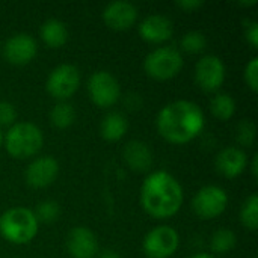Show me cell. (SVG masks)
Instances as JSON below:
<instances>
[{
	"label": "cell",
	"instance_id": "cell-1",
	"mask_svg": "<svg viewBox=\"0 0 258 258\" xmlns=\"http://www.w3.org/2000/svg\"><path fill=\"white\" fill-rule=\"evenodd\" d=\"M204 124L206 118L201 107L187 100L172 101L157 115L160 136L174 145H184L194 141L203 132Z\"/></svg>",
	"mask_w": 258,
	"mask_h": 258
},
{
	"label": "cell",
	"instance_id": "cell-2",
	"mask_svg": "<svg viewBox=\"0 0 258 258\" xmlns=\"http://www.w3.org/2000/svg\"><path fill=\"white\" fill-rule=\"evenodd\" d=\"M141 204L154 219H169L181 209V184L166 171L151 172L142 184Z\"/></svg>",
	"mask_w": 258,
	"mask_h": 258
},
{
	"label": "cell",
	"instance_id": "cell-3",
	"mask_svg": "<svg viewBox=\"0 0 258 258\" xmlns=\"http://www.w3.org/2000/svg\"><path fill=\"white\" fill-rule=\"evenodd\" d=\"M39 222L35 213L24 207H14L0 216V236L14 245H26L38 234Z\"/></svg>",
	"mask_w": 258,
	"mask_h": 258
},
{
	"label": "cell",
	"instance_id": "cell-4",
	"mask_svg": "<svg viewBox=\"0 0 258 258\" xmlns=\"http://www.w3.org/2000/svg\"><path fill=\"white\" fill-rule=\"evenodd\" d=\"M5 148L15 159H29L36 156L44 145L41 128L32 122H15L5 135Z\"/></svg>",
	"mask_w": 258,
	"mask_h": 258
},
{
	"label": "cell",
	"instance_id": "cell-5",
	"mask_svg": "<svg viewBox=\"0 0 258 258\" xmlns=\"http://www.w3.org/2000/svg\"><path fill=\"white\" fill-rule=\"evenodd\" d=\"M183 56L180 50L172 45H165L153 50L144 60L145 73L154 80H171L183 68Z\"/></svg>",
	"mask_w": 258,
	"mask_h": 258
},
{
	"label": "cell",
	"instance_id": "cell-6",
	"mask_svg": "<svg viewBox=\"0 0 258 258\" xmlns=\"http://www.w3.org/2000/svg\"><path fill=\"white\" fill-rule=\"evenodd\" d=\"M80 86V71L71 63L57 65L47 77V92L59 101H67Z\"/></svg>",
	"mask_w": 258,
	"mask_h": 258
},
{
	"label": "cell",
	"instance_id": "cell-7",
	"mask_svg": "<svg viewBox=\"0 0 258 258\" xmlns=\"http://www.w3.org/2000/svg\"><path fill=\"white\" fill-rule=\"evenodd\" d=\"M228 206V195L219 186L201 187L192 200V209L200 219L209 221L221 216Z\"/></svg>",
	"mask_w": 258,
	"mask_h": 258
},
{
	"label": "cell",
	"instance_id": "cell-8",
	"mask_svg": "<svg viewBox=\"0 0 258 258\" xmlns=\"http://www.w3.org/2000/svg\"><path fill=\"white\" fill-rule=\"evenodd\" d=\"M178 233L168 225H160L147 233L144 239V252L148 258H169L178 249Z\"/></svg>",
	"mask_w": 258,
	"mask_h": 258
},
{
	"label": "cell",
	"instance_id": "cell-9",
	"mask_svg": "<svg viewBox=\"0 0 258 258\" xmlns=\"http://www.w3.org/2000/svg\"><path fill=\"white\" fill-rule=\"evenodd\" d=\"M88 92L95 106L107 109L119 100L121 88L109 71H95L88 80Z\"/></svg>",
	"mask_w": 258,
	"mask_h": 258
},
{
	"label": "cell",
	"instance_id": "cell-10",
	"mask_svg": "<svg viewBox=\"0 0 258 258\" xmlns=\"http://www.w3.org/2000/svg\"><path fill=\"white\" fill-rule=\"evenodd\" d=\"M195 82L206 92H216L225 82V63L219 56L206 54L195 65Z\"/></svg>",
	"mask_w": 258,
	"mask_h": 258
},
{
	"label": "cell",
	"instance_id": "cell-11",
	"mask_svg": "<svg viewBox=\"0 0 258 258\" xmlns=\"http://www.w3.org/2000/svg\"><path fill=\"white\" fill-rule=\"evenodd\" d=\"M59 174V163L50 156L36 157L24 172L26 183L33 189H44L54 183Z\"/></svg>",
	"mask_w": 258,
	"mask_h": 258
},
{
	"label": "cell",
	"instance_id": "cell-12",
	"mask_svg": "<svg viewBox=\"0 0 258 258\" xmlns=\"http://www.w3.org/2000/svg\"><path fill=\"white\" fill-rule=\"evenodd\" d=\"M38 51V44L33 36L27 33H17L11 36L3 47V56L11 65H27Z\"/></svg>",
	"mask_w": 258,
	"mask_h": 258
},
{
	"label": "cell",
	"instance_id": "cell-13",
	"mask_svg": "<svg viewBox=\"0 0 258 258\" xmlns=\"http://www.w3.org/2000/svg\"><path fill=\"white\" fill-rule=\"evenodd\" d=\"M67 249L73 258H94L98 254L95 234L86 227H74L67 236Z\"/></svg>",
	"mask_w": 258,
	"mask_h": 258
},
{
	"label": "cell",
	"instance_id": "cell-14",
	"mask_svg": "<svg viewBox=\"0 0 258 258\" xmlns=\"http://www.w3.org/2000/svg\"><path fill=\"white\" fill-rule=\"evenodd\" d=\"M103 20L113 30H127L138 20V8L124 0L109 3L103 11Z\"/></svg>",
	"mask_w": 258,
	"mask_h": 258
},
{
	"label": "cell",
	"instance_id": "cell-15",
	"mask_svg": "<svg viewBox=\"0 0 258 258\" xmlns=\"http://www.w3.org/2000/svg\"><path fill=\"white\" fill-rule=\"evenodd\" d=\"M139 35L151 44H162L174 35V23L165 15H150L139 24Z\"/></svg>",
	"mask_w": 258,
	"mask_h": 258
},
{
	"label": "cell",
	"instance_id": "cell-16",
	"mask_svg": "<svg viewBox=\"0 0 258 258\" xmlns=\"http://www.w3.org/2000/svg\"><path fill=\"white\" fill-rule=\"evenodd\" d=\"M248 165V157L243 150L237 147L224 148L216 157V169L227 178L239 177Z\"/></svg>",
	"mask_w": 258,
	"mask_h": 258
},
{
	"label": "cell",
	"instance_id": "cell-17",
	"mask_svg": "<svg viewBox=\"0 0 258 258\" xmlns=\"http://www.w3.org/2000/svg\"><path fill=\"white\" fill-rule=\"evenodd\" d=\"M122 156L128 168L136 172H147L153 165V153L142 141H130L124 147Z\"/></svg>",
	"mask_w": 258,
	"mask_h": 258
},
{
	"label": "cell",
	"instance_id": "cell-18",
	"mask_svg": "<svg viewBox=\"0 0 258 258\" xmlns=\"http://www.w3.org/2000/svg\"><path fill=\"white\" fill-rule=\"evenodd\" d=\"M39 33L44 44L51 48H60L68 41V29L65 23L57 18H50L44 21L39 29Z\"/></svg>",
	"mask_w": 258,
	"mask_h": 258
},
{
	"label": "cell",
	"instance_id": "cell-19",
	"mask_svg": "<svg viewBox=\"0 0 258 258\" xmlns=\"http://www.w3.org/2000/svg\"><path fill=\"white\" fill-rule=\"evenodd\" d=\"M127 128H128V122L122 113L109 112L101 121L100 133H101L103 139H106L109 142H116L125 136Z\"/></svg>",
	"mask_w": 258,
	"mask_h": 258
},
{
	"label": "cell",
	"instance_id": "cell-20",
	"mask_svg": "<svg viewBox=\"0 0 258 258\" xmlns=\"http://www.w3.org/2000/svg\"><path fill=\"white\" fill-rule=\"evenodd\" d=\"M210 112L221 121H228L236 113V101L227 92H218L210 101Z\"/></svg>",
	"mask_w": 258,
	"mask_h": 258
},
{
	"label": "cell",
	"instance_id": "cell-21",
	"mask_svg": "<svg viewBox=\"0 0 258 258\" xmlns=\"http://www.w3.org/2000/svg\"><path fill=\"white\" fill-rule=\"evenodd\" d=\"M76 119V110L68 101H57L50 110V122L56 128H68Z\"/></svg>",
	"mask_w": 258,
	"mask_h": 258
},
{
	"label": "cell",
	"instance_id": "cell-22",
	"mask_svg": "<svg viewBox=\"0 0 258 258\" xmlns=\"http://www.w3.org/2000/svg\"><path fill=\"white\" fill-rule=\"evenodd\" d=\"M236 242H237V237L231 230L221 228V230L215 231V234L212 236L210 246H212L213 252L225 254V252H230L236 246Z\"/></svg>",
	"mask_w": 258,
	"mask_h": 258
},
{
	"label": "cell",
	"instance_id": "cell-23",
	"mask_svg": "<svg viewBox=\"0 0 258 258\" xmlns=\"http://www.w3.org/2000/svg\"><path fill=\"white\" fill-rule=\"evenodd\" d=\"M240 221L243 227L251 231H255L258 227V195L252 194L242 206L240 210Z\"/></svg>",
	"mask_w": 258,
	"mask_h": 258
},
{
	"label": "cell",
	"instance_id": "cell-24",
	"mask_svg": "<svg viewBox=\"0 0 258 258\" xmlns=\"http://www.w3.org/2000/svg\"><path fill=\"white\" fill-rule=\"evenodd\" d=\"M180 47L186 53L198 54V53H203L206 50L207 39H206L204 33H201L198 30H190V32H187V33L183 35V38L180 41Z\"/></svg>",
	"mask_w": 258,
	"mask_h": 258
},
{
	"label": "cell",
	"instance_id": "cell-25",
	"mask_svg": "<svg viewBox=\"0 0 258 258\" xmlns=\"http://www.w3.org/2000/svg\"><path fill=\"white\" fill-rule=\"evenodd\" d=\"M38 222H44V224H53L59 219L60 216V207L56 201L51 200H45L42 203H39L36 206V210L33 212Z\"/></svg>",
	"mask_w": 258,
	"mask_h": 258
},
{
	"label": "cell",
	"instance_id": "cell-26",
	"mask_svg": "<svg viewBox=\"0 0 258 258\" xmlns=\"http://www.w3.org/2000/svg\"><path fill=\"white\" fill-rule=\"evenodd\" d=\"M255 125L251 119H243L239 125H237V142L243 147H252L254 141H255Z\"/></svg>",
	"mask_w": 258,
	"mask_h": 258
},
{
	"label": "cell",
	"instance_id": "cell-27",
	"mask_svg": "<svg viewBox=\"0 0 258 258\" xmlns=\"http://www.w3.org/2000/svg\"><path fill=\"white\" fill-rule=\"evenodd\" d=\"M245 82L252 92L258 91V57H252L245 67Z\"/></svg>",
	"mask_w": 258,
	"mask_h": 258
},
{
	"label": "cell",
	"instance_id": "cell-28",
	"mask_svg": "<svg viewBox=\"0 0 258 258\" xmlns=\"http://www.w3.org/2000/svg\"><path fill=\"white\" fill-rule=\"evenodd\" d=\"M17 119V109L9 101H0V125H14Z\"/></svg>",
	"mask_w": 258,
	"mask_h": 258
},
{
	"label": "cell",
	"instance_id": "cell-29",
	"mask_svg": "<svg viewBox=\"0 0 258 258\" xmlns=\"http://www.w3.org/2000/svg\"><path fill=\"white\" fill-rule=\"evenodd\" d=\"M245 36H246L248 44H249L252 48H257L258 47V23L257 21H249V23L246 24Z\"/></svg>",
	"mask_w": 258,
	"mask_h": 258
},
{
	"label": "cell",
	"instance_id": "cell-30",
	"mask_svg": "<svg viewBox=\"0 0 258 258\" xmlns=\"http://www.w3.org/2000/svg\"><path fill=\"white\" fill-rule=\"evenodd\" d=\"M175 5L180 9H183L184 12H194V11L200 9L204 5V2L203 0H178Z\"/></svg>",
	"mask_w": 258,
	"mask_h": 258
},
{
	"label": "cell",
	"instance_id": "cell-31",
	"mask_svg": "<svg viewBox=\"0 0 258 258\" xmlns=\"http://www.w3.org/2000/svg\"><path fill=\"white\" fill-rule=\"evenodd\" d=\"M98 258H121V255L113 249H104L101 254H98Z\"/></svg>",
	"mask_w": 258,
	"mask_h": 258
},
{
	"label": "cell",
	"instance_id": "cell-32",
	"mask_svg": "<svg viewBox=\"0 0 258 258\" xmlns=\"http://www.w3.org/2000/svg\"><path fill=\"white\" fill-rule=\"evenodd\" d=\"M251 171H252V175H254V178H257L258 177V156L257 154H255V156H254V159H252Z\"/></svg>",
	"mask_w": 258,
	"mask_h": 258
},
{
	"label": "cell",
	"instance_id": "cell-33",
	"mask_svg": "<svg viewBox=\"0 0 258 258\" xmlns=\"http://www.w3.org/2000/svg\"><path fill=\"white\" fill-rule=\"evenodd\" d=\"M189 258H215L213 255H210V254H206V252H201V254H195V255H192V257Z\"/></svg>",
	"mask_w": 258,
	"mask_h": 258
},
{
	"label": "cell",
	"instance_id": "cell-34",
	"mask_svg": "<svg viewBox=\"0 0 258 258\" xmlns=\"http://www.w3.org/2000/svg\"><path fill=\"white\" fill-rule=\"evenodd\" d=\"M240 5H242V6H254V5H257V0H251V2H240Z\"/></svg>",
	"mask_w": 258,
	"mask_h": 258
},
{
	"label": "cell",
	"instance_id": "cell-35",
	"mask_svg": "<svg viewBox=\"0 0 258 258\" xmlns=\"http://www.w3.org/2000/svg\"><path fill=\"white\" fill-rule=\"evenodd\" d=\"M3 139H5V135H3V132H2V128H0V147L3 145Z\"/></svg>",
	"mask_w": 258,
	"mask_h": 258
}]
</instances>
